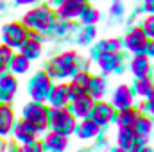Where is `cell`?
Listing matches in <instances>:
<instances>
[{"mask_svg":"<svg viewBox=\"0 0 154 152\" xmlns=\"http://www.w3.org/2000/svg\"><path fill=\"white\" fill-rule=\"evenodd\" d=\"M79 63H81V56L77 52H74V50L61 52L47 63V74L50 77H54V79L72 77L77 70H81Z\"/></svg>","mask_w":154,"mask_h":152,"instance_id":"obj_1","label":"cell"},{"mask_svg":"<svg viewBox=\"0 0 154 152\" xmlns=\"http://www.w3.org/2000/svg\"><path fill=\"white\" fill-rule=\"evenodd\" d=\"M22 23L31 32H48V31L54 29L56 13L50 7H47V5H38V7L29 9L23 14Z\"/></svg>","mask_w":154,"mask_h":152,"instance_id":"obj_2","label":"cell"},{"mask_svg":"<svg viewBox=\"0 0 154 152\" xmlns=\"http://www.w3.org/2000/svg\"><path fill=\"white\" fill-rule=\"evenodd\" d=\"M48 125L52 131H57V132L68 136L75 131L77 118L66 108H52V109H48Z\"/></svg>","mask_w":154,"mask_h":152,"instance_id":"obj_3","label":"cell"},{"mask_svg":"<svg viewBox=\"0 0 154 152\" xmlns=\"http://www.w3.org/2000/svg\"><path fill=\"white\" fill-rule=\"evenodd\" d=\"M22 114H23V120L31 122L38 131H43L48 127V108L43 102L31 100L29 104H25Z\"/></svg>","mask_w":154,"mask_h":152,"instance_id":"obj_4","label":"cell"},{"mask_svg":"<svg viewBox=\"0 0 154 152\" xmlns=\"http://www.w3.org/2000/svg\"><path fill=\"white\" fill-rule=\"evenodd\" d=\"M50 88H52V77L48 75L45 70L36 72L32 75V79L29 81V95H31L32 100L45 102L47 97H48Z\"/></svg>","mask_w":154,"mask_h":152,"instance_id":"obj_5","label":"cell"},{"mask_svg":"<svg viewBox=\"0 0 154 152\" xmlns=\"http://www.w3.org/2000/svg\"><path fill=\"white\" fill-rule=\"evenodd\" d=\"M27 34L29 31L23 27L22 22H9L2 27V43H5L11 48H20Z\"/></svg>","mask_w":154,"mask_h":152,"instance_id":"obj_6","label":"cell"},{"mask_svg":"<svg viewBox=\"0 0 154 152\" xmlns=\"http://www.w3.org/2000/svg\"><path fill=\"white\" fill-rule=\"evenodd\" d=\"M149 41L151 39L147 38V34L143 32L142 27H133L125 38H124V45L129 52L133 54H145L147 52V47H149Z\"/></svg>","mask_w":154,"mask_h":152,"instance_id":"obj_7","label":"cell"},{"mask_svg":"<svg viewBox=\"0 0 154 152\" xmlns=\"http://www.w3.org/2000/svg\"><path fill=\"white\" fill-rule=\"evenodd\" d=\"M90 79H91V74H90L88 70H77L75 74L72 75V82L68 84V95H70V102L88 93Z\"/></svg>","mask_w":154,"mask_h":152,"instance_id":"obj_8","label":"cell"},{"mask_svg":"<svg viewBox=\"0 0 154 152\" xmlns=\"http://www.w3.org/2000/svg\"><path fill=\"white\" fill-rule=\"evenodd\" d=\"M88 5V0H63L61 4H57V9H56V16L59 20H75L79 18L81 11Z\"/></svg>","mask_w":154,"mask_h":152,"instance_id":"obj_9","label":"cell"},{"mask_svg":"<svg viewBox=\"0 0 154 152\" xmlns=\"http://www.w3.org/2000/svg\"><path fill=\"white\" fill-rule=\"evenodd\" d=\"M18 93V79L11 72H2L0 74V99L2 102H13V99Z\"/></svg>","mask_w":154,"mask_h":152,"instance_id":"obj_10","label":"cell"},{"mask_svg":"<svg viewBox=\"0 0 154 152\" xmlns=\"http://www.w3.org/2000/svg\"><path fill=\"white\" fill-rule=\"evenodd\" d=\"M90 118L95 120L100 127L108 125L115 118V108H113V104H108L104 100H99V102L95 100V104L91 108V113H90Z\"/></svg>","mask_w":154,"mask_h":152,"instance_id":"obj_11","label":"cell"},{"mask_svg":"<svg viewBox=\"0 0 154 152\" xmlns=\"http://www.w3.org/2000/svg\"><path fill=\"white\" fill-rule=\"evenodd\" d=\"M41 52H43V45H41V39L38 38V32L29 31L27 38L20 45V54H23L29 61H32V59H38Z\"/></svg>","mask_w":154,"mask_h":152,"instance_id":"obj_12","label":"cell"},{"mask_svg":"<svg viewBox=\"0 0 154 152\" xmlns=\"http://www.w3.org/2000/svg\"><path fill=\"white\" fill-rule=\"evenodd\" d=\"M13 131H14V138H16L22 145H27V143L34 141L36 136H38V132H39L31 122H27V120H23V118H22L20 122H14Z\"/></svg>","mask_w":154,"mask_h":152,"instance_id":"obj_13","label":"cell"},{"mask_svg":"<svg viewBox=\"0 0 154 152\" xmlns=\"http://www.w3.org/2000/svg\"><path fill=\"white\" fill-rule=\"evenodd\" d=\"M47 102L50 104V108H66L70 102V95H68V84H52Z\"/></svg>","mask_w":154,"mask_h":152,"instance_id":"obj_14","label":"cell"},{"mask_svg":"<svg viewBox=\"0 0 154 152\" xmlns=\"http://www.w3.org/2000/svg\"><path fill=\"white\" fill-rule=\"evenodd\" d=\"M41 143H43V149L48 152H65L68 149V136H65L57 131H50V132H47V136Z\"/></svg>","mask_w":154,"mask_h":152,"instance_id":"obj_15","label":"cell"},{"mask_svg":"<svg viewBox=\"0 0 154 152\" xmlns=\"http://www.w3.org/2000/svg\"><path fill=\"white\" fill-rule=\"evenodd\" d=\"M134 104V93L127 84H120L116 86V90L113 91V108L115 109H125L131 108Z\"/></svg>","mask_w":154,"mask_h":152,"instance_id":"obj_16","label":"cell"},{"mask_svg":"<svg viewBox=\"0 0 154 152\" xmlns=\"http://www.w3.org/2000/svg\"><path fill=\"white\" fill-rule=\"evenodd\" d=\"M97 63H99V66H100V70L104 74H111V72L118 70V66L122 65V56L118 52H106V50H102L97 56Z\"/></svg>","mask_w":154,"mask_h":152,"instance_id":"obj_17","label":"cell"},{"mask_svg":"<svg viewBox=\"0 0 154 152\" xmlns=\"http://www.w3.org/2000/svg\"><path fill=\"white\" fill-rule=\"evenodd\" d=\"M100 131H102L100 125L88 116V118H82V122L75 127L74 132H77V136L81 140H93V138H97L100 134Z\"/></svg>","mask_w":154,"mask_h":152,"instance_id":"obj_18","label":"cell"},{"mask_svg":"<svg viewBox=\"0 0 154 152\" xmlns=\"http://www.w3.org/2000/svg\"><path fill=\"white\" fill-rule=\"evenodd\" d=\"M93 104H95V100L86 93V95L75 99V100H72V109H70V111H72V114H74L75 118H88L90 113H91Z\"/></svg>","mask_w":154,"mask_h":152,"instance_id":"obj_19","label":"cell"},{"mask_svg":"<svg viewBox=\"0 0 154 152\" xmlns=\"http://www.w3.org/2000/svg\"><path fill=\"white\" fill-rule=\"evenodd\" d=\"M14 125V111L7 102L0 104V136H7Z\"/></svg>","mask_w":154,"mask_h":152,"instance_id":"obj_20","label":"cell"},{"mask_svg":"<svg viewBox=\"0 0 154 152\" xmlns=\"http://www.w3.org/2000/svg\"><path fill=\"white\" fill-rule=\"evenodd\" d=\"M149 70H151V59L147 54H134L133 61H131V72L136 79H142V77L149 75Z\"/></svg>","mask_w":154,"mask_h":152,"instance_id":"obj_21","label":"cell"},{"mask_svg":"<svg viewBox=\"0 0 154 152\" xmlns=\"http://www.w3.org/2000/svg\"><path fill=\"white\" fill-rule=\"evenodd\" d=\"M108 91V82L106 79L100 75H91L90 79V86H88V95L93 99V100H100Z\"/></svg>","mask_w":154,"mask_h":152,"instance_id":"obj_22","label":"cell"},{"mask_svg":"<svg viewBox=\"0 0 154 152\" xmlns=\"http://www.w3.org/2000/svg\"><path fill=\"white\" fill-rule=\"evenodd\" d=\"M29 68H31V61H29L23 54H13L11 63H9L11 74H14V75H23V74L29 72Z\"/></svg>","mask_w":154,"mask_h":152,"instance_id":"obj_23","label":"cell"},{"mask_svg":"<svg viewBox=\"0 0 154 152\" xmlns=\"http://www.w3.org/2000/svg\"><path fill=\"white\" fill-rule=\"evenodd\" d=\"M133 129H134V134L138 136V138H142V140H145L149 134H151V131H152V122H151V118L147 116V114H138V118H136V122H134V125H133Z\"/></svg>","mask_w":154,"mask_h":152,"instance_id":"obj_24","label":"cell"},{"mask_svg":"<svg viewBox=\"0 0 154 152\" xmlns=\"http://www.w3.org/2000/svg\"><path fill=\"white\" fill-rule=\"evenodd\" d=\"M116 114V123H118V127H133L134 125V122H136V118H138V114L140 111H136L133 106L131 108H125V109H120Z\"/></svg>","mask_w":154,"mask_h":152,"instance_id":"obj_25","label":"cell"},{"mask_svg":"<svg viewBox=\"0 0 154 152\" xmlns=\"http://www.w3.org/2000/svg\"><path fill=\"white\" fill-rule=\"evenodd\" d=\"M134 140H136V134H134V129L133 127H118L116 143H118L120 149L129 150V147L134 143Z\"/></svg>","mask_w":154,"mask_h":152,"instance_id":"obj_26","label":"cell"},{"mask_svg":"<svg viewBox=\"0 0 154 152\" xmlns=\"http://www.w3.org/2000/svg\"><path fill=\"white\" fill-rule=\"evenodd\" d=\"M154 91V82L147 77H142V79H136V84H134V93L142 99H147L151 93Z\"/></svg>","mask_w":154,"mask_h":152,"instance_id":"obj_27","label":"cell"},{"mask_svg":"<svg viewBox=\"0 0 154 152\" xmlns=\"http://www.w3.org/2000/svg\"><path fill=\"white\" fill-rule=\"evenodd\" d=\"M79 20H81L84 25H95V23L100 20V13H99V9H95V7H91V5H86V7L81 11Z\"/></svg>","mask_w":154,"mask_h":152,"instance_id":"obj_28","label":"cell"},{"mask_svg":"<svg viewBox=\"0 0 154 152\" xmlns=\"http://www.w3.org/2000/svg\"><path fill=\"white\" fill-rule=\"evenodd\" d=\"M95 38H97V29H95V25H84V27L77 32V41H79V45H90Z\"/></svg>","mask_w":154,"mask_h":152,"instance_id":"obj_29","label":"cell"},{"mask_svg":"<svg viewBox=\"0 0 154 152\" xmlns=\"http://www.w3.org/2000/svg\"><path fill=\"white\" fill-rule=\"evenodd\" d=\"M13 48L7 47L5 43L0 45V74L2 72H7L9 70V63H11V57H13Z\"/></svg>","mask_w":154,"mask_h":152,"instance_id":"obj_30","label":"cell"},{"mask_svg":"<svg viewBox=\"0 0 154 152\" xmlns=\"http://www.w3.org/2000/svg\"><path fill=\"white\" fill-rule=\"evenodd\" d=\"M99 50L102 52V50H106V52H118L120 50V47H122V41L116 38H109V39H104V41H100L99 45Z\"/></svg>","mask_w":154,"mask_h":152,"instance_id":"obj_31","label":"cell"},{"mask_svg":"<svg viewBox=\"0 0 154 152\" xmlns=\"http://www.w3.org/2000/svg\"><path fill=\"white\" fill-rule=\"evenodd\" d=\"M142 29H143V32L147 34V38L154 39V14H149V16H145V18H143Z\"/></svg>","mask_w":154,"mask_h":152,"instance_id":"obj_32","label":"cell"},{"mask_svg":"<svg viewBox=\"0 0 154 152\" xmlns=\"http://www.w3.org/2000/svg\"><path fill=\"white\" fill-rule=\"evenodd\" d=\"M23 150L25 152H45V149H43V143H41V141L34 140V141L23 145Z\"/></svg>","mask_w":154,"mask_h":152,"instance_id":"obj_33","label":"cell"},{"mask_svg":"<svg viewBox=\"0 0 154 152\" xmlns=\"http://www.w3.org/2000/svg\"><path fill=\"white\" fill-rule=\"evenodd\" d=\"M111 14L113 16H122L124 14V4H122V0H113V4H111Z\"/></svg>","mask_w":154,"mask_h":152,"instance_id":"obj_34","label":"cell"},{"mask_svg":"<svg viewBox=\"0 0 154 152\" xmlns=\"http://www.w3.org/2000/svg\"><path fill=\"white\" fill-rule=\"evenodd\" d=\"M145 109H147V113H151L154 116V91L147 97V102H145Z\"/></svg>","mask_w":154,"mask_h":152,"instance_id":"obj_35","label":"cell"},{"mask_svg":"<svg viewBox=\"0 0 154 152\" xmlns=\"http://www.w3.org/2000/svg\"><path fill=\"white\" fill-rule=\"evenodd\" d=\"M143 9L149 14H154V0H143Z\"/></svg>","mask_w":154,"mask_h":152,"instance_id":"obj_36","label":"cell"},{"mask_svg":"<svg viewBox=\"0 0 154 152\" xmlns=\"http://www.w3.org/2000/svg\"><path fill=\"white\" fill-rule=\"evenodd\" d=\"M18 5H34V4H38L39 0H14Z\"/></svg>","mask_w":154,"mask_h":152,"instance_id":"obj_37","label":"cell"},{"mask_svg":"<svg viewBox=\"0 0 154 152\" xmlns=\"http://www.w3.org/2000/svg\"><path fill=\"white\" fill-rule=\"evenodd\" d=\"M145 54L151 56V57H154V39L149 41V47H147V52H145Z\"/></svg>","mask_w":154,"mask_h":152,"instance_id":"obj_38","label":"cell"},{"mask_svg":"<svg viewBox=\"0 0 154 152\" xmlns=\"http://www.w3.org/2000/svg\"><path fill=\"white\" fill-rule=\"evenodd\" d=\"M140 152H154V150H152V149H147V147L143 145V149H142V150H140Z\"/></svg>","mask_w":154,"mask_h":152,"instance_id":"obj_39","label":"cell"},{"mask_svg":"<svg viewBox=\"0 0 154 152\" xmlns=\"http://www.w3.org/2000/svg\"><path fill=\"white\" fill-rule=\"evenodd\" d=\"M113 152H127V150H125V149H120V147H118V149H115Z\"/></svg>","mask_w":154,"mask_h":152,"instance_id":"obj_40","label":"cell"},{"mask_svg":"<svg viewBox=\"0 0 154 152\" xmlns=\"http://www.w3.org/2000/svg\"><path fill=\"white\" fill-rule=\"evenodd\" d=\"M61 2H63V0H54V4H61Z\"/></svg>","mask_w":154,"mask_h":152,"instance_id":"obj_41","label":"cell"},{"mask_svg":"<svg viewBox=\"0 0 154 152\" xmlns=\"http://www.w3.org/2000/svg\"><path fill=\"white\" fill-rule=\"evenodd\" d=\"M0 104H2V99H0Z\"/></svg>","mask_w":154,"mask_h":152,"instance_id":"obj_42","label":"cell"},{"mask_svg":"<svg viewBox=\"0 0 154 152\" xmlns=\"http://www.w3.org/2000/svg\"><path fill=\"white\" fill-rule=\"evenodd\" d=\"M82 152H84V150H82Z\"/></svg>","mask_w":154,"mask_h":152,"instance_id":"obj_43","label":"cell"}]
</instances>
